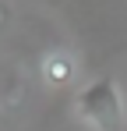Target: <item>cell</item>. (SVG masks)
Instances as JSON below:
<instances>
[{"label": "cell", "mask_w": 127, "mask_h": 131, "mask_svg": "<svg viewBox=\"0 0 127 131\" xmlns=\"http://www.w3.org/2000/svg\"><path fill=\"white\" fill-rule=\"evenodd\" d=\"M74 110L95 131H124V99H120V85L109 74L88 82L74 96Z\"/></svg>", "instance_id": "obj_1"}, {"label": "cell", "mask_w": 127, "mask_h": 131, "mask_svg": "<svg viewBox=\"0 0 127 131\" xmlns=\"http://www.w3.org/2000/svg\"><path fill=\"white\" fill-rule=\"evenodd\" d=\"M42 78L49 82V85H67L71 78H74V57L71 53H49L46 57V64H42Z\"/></svg>", "instance_id": "obj_2"}, {"label": "cell", "mask_w": 127, "mask_h": 131, "mask_svg": "<svg viewBox=\"0 0 127 131\" xmlns=\"http://www.w3.org/2000/svg\"><path fill=\"white\" fill-rule=\"evenodd\" d=\"M0 21H4V7H0Z\"/></svg>", "instance_id": "obj_3"}]
</instances>
